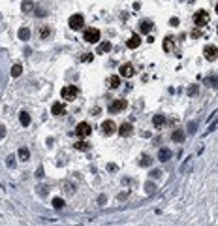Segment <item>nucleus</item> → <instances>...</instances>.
Masks as SVG:
<instances>
[{
  "mask_svg": "<svg viewBox=\"0 0 218 226\" xmlns=\"http://www.w3.org/2000/svg\"><path fill=\"white\" fill-rule=\"evenodd\" d=\"M60 94H62V98H64V100H75V98H77V94H79V89L75 85H68V87H64V89L60 90Z\"/></svg>",
  "mask_w": 218,
  "mask_h": 226,
  "instance_id": "nucleus-1",
  "label": "nucleus"
},
{
  "mask_svg": "<svg viewBox=\"0 0 218 226\" xmlns=\"http://www.w3.org/2000/svg\"><path fill=\"white\" fill-rule=\"evenodd\" d=\"M68 25H70V29H72V30H79V29L85 26V17L79 15V13H75V15H72V17L68 19Z\"/></svg>",
  "mask_w": 218,
  "mask_h": 226,
  "instance_id": "nucleus-2",
  "label": "nucleus"
},
{
  "mask_svg": "<svg viewBox=\"0 0 218 226\" xmlns=\"http://www.w3.org/2000/svg\"><path fill=\"white\" fill-rule=\"evenodd\" d=\"M83 38H85L87 43H98L100 42V30L98 29H87L85 34H83Z\"/></svg>",
  "mask_w": 218,
  "mask_h": 226,
  "instance_id": "nucleus-3",
  "label": "nucleus"
},
{
  "mask_svg": "<svg viewBox=\"0 0 218 226\" xmlns=\"http://www.w3.org/2000/svg\"><path fill=\"white\" fill-rule=\"evenodd\" d=\"M126 106H128V102L124 100V98H117V100H113L109 104V111L111 113H118V111H124Z\"/></svg>",
  "mask_w": 218,
  "mask_h": 226,
  "instance_id": "nucleus-4",
  "label": "nucleus"
},
{
  "mask_svg": "<svg viewBox=\"0 0 218 226\" xmlns=\"http://www.w3.org/2000/svg\"><path fill=\"white\" fill-rule=\"evenodd\" d=\"M194 23H196V26H205L209 23V13L205 10H199L194 13Z\"/></svg>",
  "mask_w": 218,
  "mask_h": 226,
  "instance_id": "nucleus-5",
  "label": "nucleus"
},
{
  "mask_svg": "<svg viewBox=\"0 0 218 226\" xmlns=\"http://www.w3.org/2000/svg\"><path fill=\"white\" fill-rule=\"evenodd\" d=\"M75 132H77V136H90V132H92V128H90L89 122H79L77 126H75Z\"/></svg>",
  "mask_w": 218,
  "mask_h": 226,
  "instance_id": "nucleus-6",
  "label": "nucleus"
},
{
  "mask_svg": "<svg viewBox=\"0 0 218 226\" xmlns=\"http://www.w3.org/2000/svg\"><path fill=\"white\" fill-rule=\"evenodd\" d=\"M203 55H205V58H207V60H215V58H218V47L207 45V47L203 49Z\"/></svg>",
  "mask_w": 218,
  "mask_h": 226,
  "instance_id": "nucleus-7",
  "label": "nucleus"
},
{
  "mask_svg": "<svg viewBox=\"0 0 218 226\" xmlns=\"http://www.w3.org/2000/svg\"><path fill=\"white\" fill-rule=\"evenodd\" d=\"M117 132L120 134L122 138H128V136H132V132H134V126L130 124V122H122V124L117 128Z\"/></svg>",
  "mask_w": 218,
  "mask_h": 226,
  "instance_id": "nucleus-8",
  "label": "nucleus"
},
{
  "mask_svg": "<svg viewBox=\"0 0 218 226\" xmlns=\"http://www.w3.org/2000/svg\"><path fill=\"white\" fill-rule=\"evenodd\" d=\"M102 130H104L105 136H111V134L117 132V124H115L113 121H104L102 122Z\"/></svg>",
  "mask_w": 218,
  "mask_h": 226,
  "instance_id": "nucleus-9",
  "label": "nucleus"
},
{
  "mask_svg": "<svg viewBox=\"0 0 218 226\" xmlns=\"http://www.w3.org/2000/svg\"><path fill=\"white\" fill-rule=\"evenodd\" d=\"M118 72H120L122 77H132V75H134V66L130 64V62H124V64L118 68Z\"/></svg>",
  "mask_w": 218,
  "mask_h": 226,
  "instance_id": "nucleus-10",
  "label": "nucleus"
},
{
  "mask_svg": "<svg viewBox=\"0 0 218 226\" xmlns=\"http://www.w3.org/2000/svg\"><path fill=\"white\" fill-rule=\"evenodd\" d=\"M169 158H171V151H169L167 147H162L160 151H158V160L160 162H167Z\"/></svg>",
  "mask_w": 218,
  "mask_h": 226,
  "instance_id": "nucleus-11",
  "label": "nucleus"
},
{
  "mask_svg": "<svg viewBox=\"0 0 218 226\" xmlns=\"http://www.w3.org/2000/svg\"><path fill=\"white\" fill-rule=\"evenodd\" d=\"M152 26H154V23H152V21H149V19H145V21H141L139 30H141L143 34H149L150 30H152Z\"/></svg>",
  "mask_w": 218,
  "mask_h": 226,
  "instance_id": "nucleus-12",
  "label": "nucleus"
},
{
  "mask_svg": "<svg viewBox=\"0 0 218 226\" xmlns=\"http://www.w3.org/2000/svg\"><path fill=\"white\" fill-rule=\"evenodd\" d=\"M152 124H154V128H160V126H164V124H165V117H164L162 113L154 115V117H152Z\"/></svg>",
  "mask_w": 218,
  "mask_h": 226,
  "instance_id": "nucleus-13",
  "label": "nucleus"
},
{
  "mask_svg": "<svg viewBox=\"0 0 218 226\" xmlns=\"http://www.w3.org/2000/svg\"><path fill=\"white\" fill-rule=\"evenodd\" d=\"M64 111H66V109H64V104H62V102H55L53 108H51V113H53V115H62Z\"/></svg>",
  "mask_w": 218,
  "mask_h": 226,
  "instance_id": "nucleus-14",
  "label": "nucleus"
},
{
  "mask_svg": "<svg viewBox=\"0 0 218 226\" xmlns=\"http://www.w3.org/2000/svg\"><path fill=\"white\" fill-rule=\"evenodd\" d=\"M139 43H141V38L137 36V34H134V36L128 40V43H126V45H128L130 49H136V47H139Z\"/></svg>",
  "mask_w": 218,
  "mask_h": 226,
  "instance_id": "nucleus-15",
  "label": "nucleus"
},
{
  "mask_svg": "<svg viewBox=\"0 0 218 226\" xmlns=\"http://www.w3.org/2000/svg\"><path fill=\"white\" fill-rule=\"evenodd\" d=\"M17 158H19V160H23V162H26V160L30 158V153H28V149H26V147H21V149L17 151Z\"/></svg>",
  "mask_w": 218,
  "mask_h": 226,
  "instance_id": "nucleus-16",
  "label": "nucleus"
},
{
  "mask_svg": "<svg viewBox=\"0 0 218 226\" xmlns=\"http://www.w3.org/2000/svg\"><path fill=\"white\" fill-rule=\"evenodd\" d=\"M171 140H173V141H177V143H181V141H184V132H182L181 128H177L175 132L171 134Z\"/></svg>",
  "mask_w": 218,
  "mask_h": 226,
  "instance_id": "nucleus-17",
  "label": "nucleus"
},
{
  "mask_svg": "<svg viewBox=\"0 0 218 226\" xmlns=\"http://www.w3.org/2000/svg\"><path fill=\"white\" fill-rule=\"evenodd\" d=\"M111 42H104V43H100V45H98V53L100 55H104V53H109L111 51Z\"/></svg>",
  "mask_w": 218,
  "mask_h": 226,
  "instance_id": "nucleus-18",
  "label": "nucleus"
},
{
  "mask_svg": "<svg viewBox=\"0 0 218 226\" xmlns=\"http://www.w3.org/2000/svg\"><path fill=\"white\" fill-rule=\"evenodd\" d=\"M109 87L111 89H118V87H120V77H118V75H111L109 77Z\"/></svg>",
  "mask_w": 218,
  "mask_h": 226,
  "instance_id": "nucleus-19",
  "label": "nucleus"
},
{
  "mask_svg": "<svg viewBox=\"0 0 218 226\" xmlns=\"http://www.w3.org/2000/svg\"><path fill=\"white\" fill-rule=\"evenodd\" d=\"M49 36H51V29L47 25H42V26H39V38L45 40V38H49Z\"/></svg>",
  "mask_w": 218,
  "mask_h": 226,
  "instance_id": "nucleus-20",
  "label": "nucleus"
},
{
  "mask_svg": "<svg viewBox=\"0 0 218 226\" xmlns=\"http://www.w3.org/2000/svg\"><path fill=\"white\" fill-rule=\"evenodd\" d=\"M28 38H30V30H28V29H25V26H23V29H19V40L26 42Z\"/></svg>",
  "mask_w": 218,
  "mask_h": 226,
  "instance_id": "nucleus-21",
  "label": "nucleus"
},
{
  "mask_svg": "<svg viewBox=\"0 0 218 226\" xmlns=\"http://www.w3.org/2000/svg\"><path fill=\"white\" fill-rule=\"evenodd\" d=\"M23 74V66L21 64H13L11 66V77H19Z\"/></svg>",
  "mask_w": 218,
  "mask_h": 226,
  "instance_id": "nucleus-22",
  "label": "nucleus"
},
{
  "mask_svg": "<svg viewBox=\"0 0 218 226\" xmlns=\"http://www.w3.org/2000/svg\"><path fill=\"white\" fill-rule=\"evenodd\" d=\"M73 147L77 149V151H89V149H90V145H89V141H77V143H75Z\"/></svg>",
  "mask_w": 218,
  "mask_h": 226,
  "instance_id": "nucleus-23",
  "label": "nucleus"
},
{
  "mask_svg": "<svg viewBox=\"0 0 218 226\" xmlns=\"http://www.w3.org/2000/svg\"><path fill=\"white\" fill-rule=\"evenodd\" d=\"M19 117H21V124H23V126H28V124H30V115L26 113V111H21Z\"/></svg>",
  "mask_w": 218,
  "mask_h": 226,
  "instance_id": "nucleus-24",
  "label": "nucleus"
},
{
  "mask_svg": "<svg viewBox=\"0 0 218 226\" xmlns=\"http://www.w3.org/2000/svg\"><path fill=\"white\" fill-rule=\"evenodd\" d=\"M150 164H152V160H150V158L147 156V154H143V156L139 158V166H143V168H149Z\"/></svg>",
  "mask_w": 218,
  "mask_h": 226,
  "instance_id": "nucleus-25",
  "label": "nucleus"
},
{
  "mask_svg": "<svg viewBox=\"0 0 218 226\" xmlns=\"http://www.w3.org/2000/svg\"><path fill=\"white\" fill-rule=\"evenodd\" d=\"M145 192L147 194H154V192H156V185H154L152 181H149V183L145 185Z\"/></svg>",
  "mask_w": 218,
  "mask_h": 226,
  "instance_id": "nucleus-26",
  "label": "nucleus"
},
{
  "mask_svg": "<svg viewBox=\"0 0 218 226\" xmlns=\"http://www.w3.org/2000/svg\"><path fill=\"white\" fill-rule=\"evenodd\" d=\"M32 8H34V4L30 2V0H25V2H23V11H25V13H30Z\"/></svg>",
  "mask_w": 218,
  "mask_h": 226,
  "instance_id": "nucleus-27",
  "label": "nucleus"
},
{
  "mask_svg": "<svg viewBox=\"0 0 218 226\" xmlns=\"http://www.w3.org/2000/svg\"><path fill=\"white\" fill-rule=\"evenodd\" d=\"M53 207L55 209H62L64 207V200H62V198H53Z\"/></svg>",
  "mask_w": 218,
  "mask_h": 226,
  "instance_id": "nucleus-28",
  "label": "nucleus"
},
{
  "mask_svg": "<svg viewBox=\"0 0 218 226\" xmlns=\"http://www.w3.org/2000/svg\"><path fill=\"white\" fill-rule=\"evenodd\" d=\"M6 164L10 166V168H15V164H17V162H15V156H13V154H8V158H6Z\"/></svg>",
  "mask_w": 218,
  "mask_h": 226,
  "instance_id": "nucleus-29",
  "label": "nucleus"
},
{
  "mask_svg": "<svg viewBox=\"0 0 218 226\" xmlns=\"http://www.w3.org/2000/svg\"><path fill=\"white\" fill-rule=\"evenodd\" d=\"M171 47H173V42H171V36H167V38H165V40H164V49H165V51H169V49H171Z\"/></svg>",
  "mask_w": 218,
  "mask_h": 226,
  "instance_id": "nucleus-30",
  "label": "nucleus"
},
{
  "mask_svg": "<svg viewBox=\"0 0 218 226\" xmlns=\"http://www.w3.org/2000/svg\"><path fill=\"white\" fill-rule=\"evenodd\" d=\"M207 83H209L211 87H215V89H218V75H215V77H209Z\"/></svg>",
  "mask_w": 218,
  "mask_h": 226,
  "instance_id": "nucleus-31",
  "label": "nucleus"
},
{
  "mask_svg": "<svg viewBox=\"0 0 218 226\" xmlns=\"http://www.w3.org/2000/svg\"><path fill=\"white\" fill-rule=\"evenodd\" d=\"M190 168H192V158H188V162H186V164H182L181 172H182V173H186V172H188Z\"/></svg>",
  "mask_w": 218,
  "mask_h": 226,
  "instance_id": "nucleus-32",
  "label": "nucleus"
},
{
  "mask_svg": "<svg viewBox=\"0 0 218 226\" xmlns=\"http://www.w3.org/2000/svg\"><path fill=\"white\" fill-rule=\"evenodd\" d=\"M197 89H199L197 85H190V87H188V90H186V92H188V96H194V94L197 92Z\"/></svg>",
  "mask_w": 218,
  "mask_h": 226,
  "instance_id": "nucleus-33",
  "label": "nucleus"
},
{
  "mask_svg": "<svg viewBox=\"0 0 218 226\" xmlns=\"http://www.w3.org/2000/svg\"><path fill=\"white\" fill-rule=\"evenodd\" d=\"M34 13H36L38 17H45V15H47V10H43V8H38V10H34Z\"/></svg>",
  "mask_w": 218,
  "mask_h": 226,
  "instance_id": "nucleus-34",
  "label": "nucleus"
},
{
  "mask_svg": "<svg viewBox=\"0 0 218 226\" xmlns=\"http://www.w3.org/2000/svg\"><path fill=\"white\" fill-rule=\"evenodd\" d=\"M196 130H197V124H196V122H190V124H188V132L196 134Z\"/></svg>",
  "mask_w": 218,
  "mask_h": 226,
  "instance_id": "nucleus-35",
  "label": "nucleus"
},
{
  "mask_svg": "<svg viewBox=\"0 0 218 226\" xmlns=\"http://www.w3.org/2000/svg\"><path fill=\"white\" fill-rule=\"evenodd\" d=\"M38 194H39V196H45V194H47V187L39 185V187H38Z\"/></svg>",
  "mask_w": 218,
  "mask_h": 226,
  "instance_id": "nucleus-36",
  "label": "nucleus"
},
{
  "mask_svg": "<svg viewBox=\"0 0 218 226\" xmlns=\"http://www.w3.org/2000/svg\"><path fill=\"white\" fill-rule=\"evenodd\" d=\"M150 177L158 179V177H162V172H160V170H152V172H150Z\"/></svg>",
  "mask_w": 218,
  "mask_h": 226,
  "instance_id": "nucleus-37",
  "label": "nucleus"
},
{
  "mask_svg": "<svg viewBox=\"0 0 218 226\" xmlns=\"http://www.w3.org/2000/svg\"><path fill=\"white\" fill-rule=\"evenodd\" d=\"M128 196H130V190H126V192H120V194H118L117 198H118V200L122 202V200H126V198H128Z\"/></svg>",
  "mask_w": 218,
  "mask_h": 226,
  "instance_id": "nucleus-38",
  "label": "nucleus"
},
{
  "mask_svg": "<svg viewBox=\"0 0 218 226\" xmlns=\"http://www.w3.org/2000/svg\"><path fill=\"white\" fill-rule=\"evenodd\" d=\"M105 202H107V198H105L104 194H100V196H98V204H100V205H105Z\"/></svg>",
  "mask_w": 218,
  "mask_h": 226,
  "instance_id": "nucleus-39",
  "label": "nucleus"
},
{
  "mask_svg": "<svg viewBox=\"0 0 218 226\" xmlns=\"http://www.w3.org/2000/svg\"><path fill=\"white\" fill-rule=\"evenodd\" d=\"M117 170H118L117 164H113V162H111V164H107V172H117Z\"/></svg>",
  "mask_w": 218,
  "mask_h": 226,
  "instance_id": "nucleus-40",
  "label": "nucleus"
},
{
  "mask_svg": "<svg viewBox=\"0 0 218 226\" xmlns=\"http://www.w3.org/2000/svg\"><path fill=\"white\" fill-rule=\"evenodd\" d=\"M81 60H83V62H89V60H92V55H90V53L83 55V57H81Z\"/></svg>",
  "mask_w": 218,
  "mask_h": 226,
  "instance_id": "nucleus-41",
  "label": "nucleus"
},
{
  "mask_svg": "<svg viewBox=\"0 0 218 226\" xmlns=\"http://www.w3.org/2000/svg\"><path fill=\"white\" fill-rule=\"evenodd\" d=\"M43 175H45V173H43V168L39 166V168H38V172H36V177H38V179H42Z\"/></svg>",
  "mask_w": 218,
  "mask_h": 226,
  "instance_id": "nucleus-42",
  "label": "nucleus"
},
{
  "mask_svg": "<svg viewBox=\"0 0 218 226\" xmlns=\"http://www.w3.org/2000/svg\"><path fill=\"white\" fill-rule=\"evenodd\" d=\"M169 25H171V26H179V19H177V17H171Z\"/></svg>",
  "mask_w": 218,
  "mask_h": 226,
  "instance_id": "nucleus-43",
  "label": "nucleus"
},
{
  "mask_svg": "<svg viewBox=\"0 0 218 226\" xmlns=\"http://www.w3.org/2000/svg\"><path fill=\"white\" fill-rule=\"evenodd\" d=\"M6 136V128H4V124H0V140Z\"/></svg>",
  "mask_w": 218,
  "mask_h": 226,
  "instance_id": "nucleus-44",
  "label": "nucleus"
},
{
  "mask_svg": "<svg viewBox=\"0 0 218 226\" xmlns=\"http://www.w3.org/2000/svg\"><path fill=\"white\" fill-rule=\"evenodd\" d=\"M92 115H100V108H94L92 109Z\"/></svg>",
  "mask_w": 218,
  "mask_h": 226,
  "instance_id": "nucleus-45",
  "label": "nucleus"
},
{
  "mask_svg": "<svg viewBox=\"0 0 218 226\" xmlns=\"http://www.w3.org/2000/svg\"><path fill=\"white\" fill-rule=\"evenodd\" d=\"M216 13H218V4H216Z\"/></svg>",
  "mask_w": 218,
  "mask_h": 226,
  "instance_id": "nucleus-46",
  "label": "nucleus"
}]
</instances>
